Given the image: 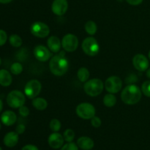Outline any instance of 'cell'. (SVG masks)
<instances>
[{"mask_svg":"<svg viewBox=\"0 0 150 150\" xmlns=\"http://www.w3.org/2000/svg\"><path fill=\"white\" fill-rule=\"evenodd\" d=\"M49 68L52 74L56 76H62L65 74L69 69V62L65 57L64 51L51 58L49 62Z\"/></svg>","mask_w":150,"mask_h":150,"instance_id":"6da1fadb","label":"cell"},{"mask_svg":"<svg viewBox=\"0 0 150 150\" xmlns=\"http://www.w3.org/2000/svg\"><path fill=\"white\" fill-rule=\"evenodd\" d=\"M142 92L140 88L135 84H129L123 89L121 99L125 104L135 105L141 100Z\"/></svg>","mask_w":150,"mask_h":150,"instance_id":"7a4b0ae2","label":"cell"},{"mask_svg":"<svg viewBox=\"0 0 150 150\" xmlns=\"http://www.w3.org/2000/svg\"><path fill=\"white\" fill-rule=\"evenodd\" d=\"M104 89V83L100 79H93L85 82L83 90L86 95L91 97H97L100 95Z\"/></svg>","mask_w":150,"mask_h":150,"instance_id":"3957f363","label":"cell"},{"mask_svg":"<svg viewBox=\"0 0 150 150\" xmlns=\"http://www.w3.org/2000/svg\"><path fill=\"white\" fill-rule=\"evenodd\" d=\"M81 47L83 52L89 57H95L100 51L99 43L93 37L85 38L82 42Z\"/></svg>","mask_w":150,"mask_h":150,"instance_id":"277c9868","label":"cell"},{"mask_svg":"<svg viewBox=\"0 0 150 150\" xmlns=\"http://www.w3.org/2000/svg\"><path fill=\"white\" fill-rule=\"evenodd\" d=\"M25 102L26 98L24 94L19 90L12 91L7 97V104L13 108H19L24 105Z\"/></svg>","mask_w":150,"mask_h":150,"instance_id":"5b68a950","label":"cell"},{"mask_svg":"<svg viewBox=\"0 0 150 150\" xmlns=\"http://www.w3.org/2000/svg\"><path fill=\"white\" fill-rule=\"evenodd\" d=\"M76 112L79 117L83 120H91L95 116V108L89 103H81L76 107Z\"/></svg>","mask_w":150,"mask_h":150,"instance_id":"8992f818","label":"cell"},{"mask_svg":"<svg viewBox=\"0 0 150 150\" xmlns=\"http://www.w3.org/2000/svg\"><path fill=\"white\" fill-rule=\"evenodd\" d=\"M42 89V84L37 79H32L26 83L24 87V93L27 98L34 99L37 98L40 93Z\"/></svg>","mask_w":150,"mask_h":150,"instance_id":"52a82bcc","label":"cell"},{"mask_svg":"<svg viewBox=\"0 0 150 150\" xmlns=\"http://www.w3.org/2000/svg\"><path fill=\"white\" fill-rule=\"evenodd\" d=\"M30 32L34 36L39 38H45L50 34V28L46 23L41 21H36L32 24Z\"/></svg>","mask_w":150,"mask_h":150,"instance_id":"ba28073f","label":"cell"},{"mask_svg":"<svg viewBox=\"0 0 150 150\" xmlns=\"http://www.w3.org/2000/svg\"><path fill=\"white\" fill-rule=\"evenodd\" d=\"M79 39L73 34H67L62 40V46L67 52H73L79 46Z\"/></svg>","mask_w":150,"mask_h":150,"instance_id":"9c48e42d","label":"cell"},{"mask_svg":"<svg viewBox=\"0 0 150 150\" xmlns=\"http://www.w3.org/2000/svg\"><path fill=\"white\" fill-rule=\"evenodd\" d=\"M105 88L107 92L109 93H118L122 88V81L118 76H110L105 81Z\"/></svg>","mask_w":150,"mask_h":150,"instance_id":"30bf717a","label":"cell"},{"mask_svg":"<svg viewBox=\"0 0 150 150\" xmlns=\"http://www.w3.org/2000/svg\"><path fill=\"white\" fill-rule=\"evenodd\" d=\"M34 55L38 61L44 62L50 59L52 54L49 48L42 45H38L34 48Z\"/></svg>","mask_w":150,"mask_h":150,"instance_id":"8fae6325","label":"cell"},{"mask_svg":"<svg viewBox=\"0 0 150 150\" xmlns=\"http://www.w3.org/2000/svg\"><path fill=\"white\" fill-rule=\"evenodd\" d=\"M133 64L135 68L141 72L147 70L149 63L148 59L143 54H136L133 58Z\"/></svg>","mask_w":150,"mask_h":150,"instance_id":"7c38bea8","label":"cell"},{"mask_svg":"<svg viewBox=\"0 0 150 150\" xmlns=\"http://www.w3.org/2000/svg\"><path fill=\"white\" fill-rule=\"evenodd\" d=\"M68 9L67 0H54L51 5V10L53 13L58 16L64 15Z\"/></svg>","mask_w":150,"mask_h":150,"instance_id":"4fadbf2b","label":"cell"},{"mask_svg":"<svg viewBox=\"0 0 150 150\" xmlns=\"http://www.w3.org/2000/svg\"><path fill=\"white\" fill-rule=\"evenodd\" d=\"M64 137L58 132H54L49 136L48 142L49 146L54 149L61 148L64 144Z\"/></svg>","mask_w":150,"mask_h":150,"instance_id":"5bb4252c","label":"cell"},{"mask_svg":"<svg viewBox=\"0 0 150 150\" xmlns=\"http://www.w3.org/2000/svg\"><path fill=\"white\" fill-rule=\"evenodd\" d=\"M17 116L13 111H5L1 115V122L6 126H11L16 123Z\"/></svg>","mask_w":150,"mask_h":150,"instance_id":"9a60e30c","label":"cell"},{"mask_svg":"<svg viewBox=\"0 0 150 150\" xmlns=\"http://www.w3.org/2000/svg\"><path fill=\"white\" fill-rule=\"evenodd\" d=\"M47 45L48 48L52 53H59L62 47V41L59 38L56 36H51L47 40Z\"/></svg>","mask_w":150,"mask_h":150,"instance_id":"2e32d148","label":"cell"},{"mask_svg":"<svg viewBox=\"0 0 150 150\" xmlns=\"http://www.w3.org/2000/svg\"><path fill=\"white\" fill-rule=\"evenodd\" d=\"M18 134L16 132H9L4 136V144L7 147H14L18 142Z\"/></svg>","mask_w":150,"mask_h":150,"instance_id":"e0dca14e","label":"cell"},{"mask_svg":"<svg viewBox=\"0 0 150 150\" xmlns=\"http://www.w3.org/2000/svg\"><path fill=\"white\" fill-rule=\"evenodd\" d=\"M77 145L83 150H91L95 146V143L91 138L82 136L77 140Z\"/></svg>","mask_w":150,"mask_h":150,"instance_id":"ac0fdd59","label":"cell"},{"mask_svg":"<svg viewBox=\"0 0 150 150\" xmlns=\"http://www.w3.org/2000/svg\"><path fill=\"white\" fill-rule=\"evenodd\" d=\"M13 78L10 72L7 70H0V85L2 86H9L12 83Z\"/></svg>","mask_w":150,"mask_h":150,"instance_id":"d6986e66","label":"cell"},{"mask_svg":"<svg viewBox=\"0 0 150 150\" xmlns=\"http://www.w3.org/2000/svg\"><path fill=\"white\" fill-rule=\"evenodd\" d=\"M32 105L38 111H44L48 107V102L42 98H35L32 99Z\"/></svg>","mask_w":150,"mask_h":150,"instance_id":"ffe728a7","label":"cell"},{"mask_svg":"<svg viewBox=\"0 0 150 150\" xmlns=\"http://www.w3.org/2000/svg\"><path fill=\"white\" fill-rule=\"evenodd\" d=\"M77 77L82 83L87 81L89 78V71L86 67H81L77 72Z\"/></svg>","mask_w":150,"mask_h":150,"instance_id":"44dd1931","label":"cell"},{"mask_svg":"<svg viewBox=\"0 0 150 150\" xmlns=\"http://www.w3.org/2000/svg\"><path fill=\"white\" fill-rule=\"evenodd\" d=\"M117 103V98L114 94L108 93L105 95L103 98V104L106 107L111 108L114 106Z\"/></svg>","mask_w":150,"mask_h":150,"instance_id":"7402d4cb","label":"cell"},{"mask_svg":"<svg viewBox=\"0 0 150 150\" xmlns=\"http://www.w3.org/2000/svg\"><path fill=\"white\" fill-rule=\"evenodd\" d=\"M85 31L89 35H94L98 31V26L93 21H89L85 23Z\"/></svg>","mask_w":150,"mask_h":150,"instance_id":"603a6c76","label":"cell"},{"mask_svg":"<svg viewBox=\"0 0 150 150\" xmlns=\"http://www.w3.org/2000/svg\"><path fill=\"white\" fill-rule=\"evenodd\" d=\"M9 42H10V45L12 46L15 47V48H18L22 45L23 43V40H22L21 38L19 35H10V38H9Z\"/></svg>","mask_w":150,"mask_h":150,"instance_id":"cb8c5ba5","label":"cell"},{"mask_svg":"<svg viewBox=\"0 0 150 150\" xmlns=\"http://www.w3.org/2000/svg\"><path fill=\"white\" fill-rule=\"evenodd\" d=\"M10 71L13 75H16V76L21 74L23 71V65L19 62L13 63L10 67Z\"/></svg>","mask_w":150,"mask_h":150,"instance_id":"d4e9b609","label":"cell"},{"mask_svg":"<svg viewBox=\"0 0 150 150\" xmlns=\"http://www.w3.org/2000/svg\"><path fill=\"white\" fill-rule=\"evenodd\" d=\"M75 132L72 129H67L64 132L63 137H64V141L67 142H72L75 139Z\"/></svg>","mask_w":150,"mask_h":150,"instance_id":"484cf974","label":"cell"},{"mask_svg":"<svg viewBox=\"0 0 150 150\" xmlns=\"http://www.w3.org/2000/svg\"><path fill=\"white\" fill-rule=\"evenodd\" d=\"M49 126L50 128H51V130H52V131L58 132L59 131L60 129H61L62 125L59 120H57V119H54V120H52L50 122Z\"/></svg>","mask_w":150,"mask_h":150,"instance_id":"4316f807","label":"cell"},{"mask_svg":"<svg viewBox=\"0 0 150 150\" xmlns=\"http://www.w3.org/2000/svg\"><path fill=\"white\" fill-rule=\"evenodd\" d=\"M142 92L145 96L150 98V81H146L142 83Z\"/></svg>","mask_w":150,"mask_h":150,"instance_id":"83f0119b","label":"cell"},{"mask_svg":"<svg viewBox=\"0 0 150 150\" xmlns=\"http://www.w3.org/2000/svg\"><path fill=\"white\" fill-rule=\"evenodd\" d=\"M61 150H79V146L73 142H67V144L62 146Z\"/></svg>","mask_w":150,"mask_h":150,"instance_id":"f1b7e54d","label":"cell"},{"mask_svg":"<svg viewBox=\"0 0 150 150\" xmlns=\"http://www.w3.org/2000/svg\"><path fill=\"white\" fill-rule=\"evenodd\" d=\"M101 124H102V122H101L100 118H99L97 116H95L91 119V125L95 128H98V127H100Z\"/></svg>","mask_w":150,"mask_h":150,"instance_id":"f546056e","label":"cell"},{"mask_svg":"<svg viewBox=\"0 0 150 150\" xmlns=\"http://www.w3.org/2000/svg\"><path fill=\"white\" fill-rule=\"evenodd\" d=\"M7 40V35L5 31L0 29V46H2L6 43Z\"/></svg>","mask_w":150,"mask_h":150,"instance_id":"4dcf8cb0","label":"cell"},{"mask_svg":"<svg viewBox=\"0 0 150 150\" xmlns=\"http://www.w3.org/2000/svg\"><path fill=\"white\" fill-rule=\"evenodd\" d=\"M19 114L23 117H28L29 114V109L28 108V107L25 106L24 105H22L21 107L19 108Z\"/></svg>","mask_w":150,"mask_h":150,"instance_id":"1f68e13d","label":"cell"},{"mask_svg":"<svg viewBox=\"0 0 150 150\" xmlns=\"http://www.w3.org/2000/svg\"><path fill=\"white\" fill-rule=\"evenodd\" d=\"M25 130H26V127L23 124H19L16 129V132L18 134H22V133H24Z\"/></svg>","mask_w":150,"mask_h":150,"instance_id":"d6a6232c","label":"cell"},{"mask_svg":"<svg viewBox=\"0 0 150 150\" xmlns=\"http://www.w3.org/2000/svg\"><path fill=\"white\" fill-rule=\"evenodd\" d=\"M128 4H130V5H133V6H137L139 5L140 4H142L143 0H126Z\"/></svg>","mask_w":150,"mask_h":150,"instance_id":"836d02e7","label":"cell"},{"mask_svg":"<svg viewBox=\"0 0 150 150\" xmlns=\"http://www.w3.org/2000/svg\"><path fill=\"white\" fill-rule=\"evenodd\" d=\"M21 150H39L36 146L32 144H28L23 146Z\"/></svg>","mask_w":150,"mask_h":150,"instance_id":"e575fe53","label":"cell"},{"mask_svg":"<svg viewBox=\"0 0 150 150\" xmlns=\"http://www.w3.org/2000/svg\"><path fill=\"white\" fill-rule=\"evenodd\" d=\"M13 0H0V3L1 4H7V3H10Z\"/></svg>","mask_w":150,"mask_h":150,"instance_id":"d590c367","label":"cell"},{"mask_svg":"<svg viewBox=\"0 0 150 150\" xmlns=\"http://www.w3.org/2000/svg\"><path fill=\"white\" fill-rule=\"evenodd\" d=\"M2 108H3V103H2V100L0 99V112L2 111Z\"/></svg>","mask_w":150,"mask_h":150,"instance_id":"8d00e7d4","label":"cell"},{"mask_svg":"<svg viewBox=\"0 0 150 150\" xmlns=\"http://www.w3.org/2000/svg\"><path fill=\"white\" fill-rule=\"evenodd\" d=\"M146 76L150 79V68L147 69V70H146Z\"/></svg>","mask_w":150,"mask_h":150,"instance_id":"74e56055","label":"cell"},{"mask_svg":"<svg viewBox=\"0 0 150 150\" xmlns=\"http://www.w3.org/2000/svg\"><path fill=\"white\" fill-rule=\"evenodd\" d=\"M1 58H0V65H1Z\"/></svg>","mask_w":150,"mask_h":150,"instance_id":"f35d334b","label":"cell"},{"mask_svg":"<svg viewBox=\"0 0 150 150\" xmlns=\"http://www.w3.org/2000/svg\"><path fill=\"white\" fill-rule=\"evenodd\" d=\"M149 59H150V51H149Z\"/></svg>","mask_w":150,"mask_h":150,"instance_id":"ab89813d","label":"cell"},{"mask_svg":"<svg viewBox=\"0 0 150 150\" xmlns=\"http://www.w3.org/2000/svg\"><path fill=\"white\" fill-rule=\"evenodd\" d=\"M0 150H2V148H1V146H0Z\"/></svg>","mask_w":150,"mask_h":150,"instance_id":"60d3db41","label":"cell"},{"mask_svg":"<svg viewBox=\"0 0 150 150\" xmlns=\"http://www.w3.org/2000/svg\"><path fill=\"white\" fill-rule=\"evenodd\" d=\"M0 129H1V123H0Z\"/></svg>","mask_w":150,"mask_h":150,"instance_id":"b9f144b4","label":"cell"}]
</instances>
